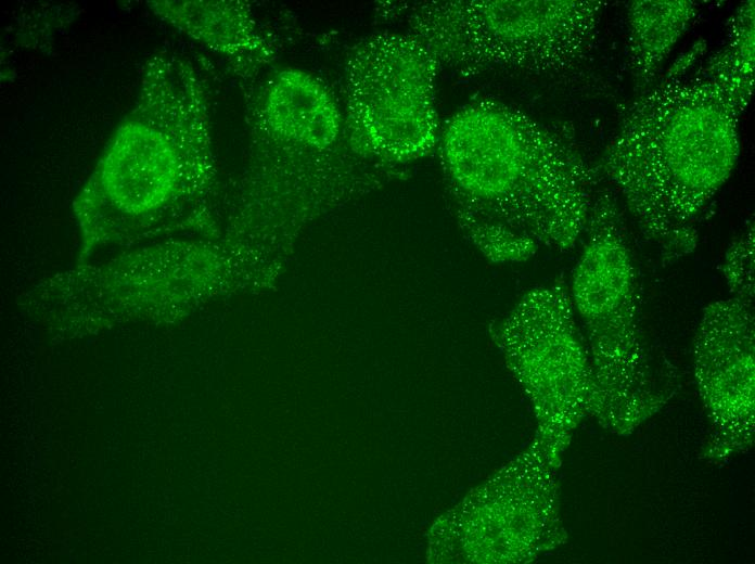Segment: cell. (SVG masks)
<instances>
[{"label":"cell","mask_w":755,"mask_h":564,"mask_svg":"<svg viewBox=\"0 0 755 564\" xmlns=\"http://www.w3.org/2000/svg\"><path fill=\"white\" fill-rule=\"evenodd\" d=\"M754 0L742 3L729 22L727 42L711 56L704 75L717 84L743 113L754 88Z\"/></svg>","instance_id":"12"},{"label":"cell","mask_w":755,"mask_h":564,"mask_svg":"<svg viewBox=\"0 0 755 564\" xmlns=\"http://www.w3.org/2000/svg\"><path fill=\"white\" fill-rule=\"evenodd\" d=\"M583 251L568 292L586 344L598 392L599 423L628 435L673 396L655 377L640 313L636 264L617 200L597 191L584 230Z\"/></svg>","instance_id":"4"},{"label":"cell","mask_w":755,"mask_h":564,"mask_svg":"<svg viewBox=\"0 0 755 564\" xmlns=\"http://www.w3.org/2000/svg\"><path fill=\"white\" fill-rule=\"evenodd\" d=\"M698 13L689 0H635L627 4L628 67L636 95L657 80L662 65Z\"/></svg>","instance_id":"11"},{"label":"cell","mask_w":755,"mask_h":564,"mask_svg":"<svg viewBox=\"0 0 755 564\" xmlns=\"http://www.w3.org/2000/svg\"><path fill=\"white\" fill-rule=\"evenodd\" d=\"M556 466L537 437L443 513L427 533L432 563H529L563 544Z\"/></svg>","instance_id":"8"},{"label":"cell","mask_w":755,"mask_h":564,"mask_svg":"<svg viewBox=\"0 0 755 564\" xmlns=\"http://www.w3.org/2000/svg\"><path fill=\"white\" fill-rule=\"evenodd\" d=\"M492 339L529 399L537 434L559 467L572 434L594 416L598 392L589 350L563 279L527 291L491 325Z\"/></svg>","instance_id":"6"},{"label":"cell","mask_w":755,"mask_h":564,"mask_svg":"<svg viewBox=\"0 0 755 564\" xmlns=\"http://www.w3.org/2000/svg\"><path fill=\"white\" fill-rule=\"evenodd\" d=\"M449 205L463 235L489 261L521 262L537 253L539 245L532 239L474 209Z\"/></svg>","instance_id":"13"},{"label":"cell","mask_w":755,"mask_h":564,"mask_svg":"<svg viewBox=\"0 0 755 564\" xmlns=\"http://www.w3.org/2000/svg\"><path fill=\"white\" fill-rule=\"evenodd\" d=\"M440 66L411 34L368 36L348 52L343 111L349 145L383 167L421 159L437 145Z\"/></svg>","instance_id":"7"},{"label":"cell","mask_w":755,"mask_h":564,"mask_svg":"<svg viewBox=\"0 0 755 564\" xmlns=\"http://www.w3.org/2000/svg\"><path fill=\"white\" fill-rule=\"evenodd\" d=\"M214 180L205 86L188 61L155 54L135 105L73 202L76 266L105 246L207 226Z\"/></svg>","instance_id":"1"},{"label":"cell","mask_w":755,"mask_h":564,"mask_svg":"<svg viewBox=\"0 0 755 564\" xmlns=\"http://www.w3.org/2000/svg\"><path fill=\"white\" fill-rule=\"evenodd\" d=\"M438 143L448 204L539 246H575L601 178L562 138L516 107L481 100L450 117Z\"/></svg>","instance_id":"3"},{"label":"cell","mask_w":755,"mask_h":564,"mask_svg":"<svg viewBox=\"0 0 755 564\" xmlns=\"http://www.w3.org/2000/svg\"><path fill=\"white\" fill-rule=\"evenodd\" d=\"M148 5L163 21L228 59L244 79H252L273 59L248 2L153 0Z\"/></svg>","instance_id":"10"},{"label":"cell","mask_w":755,"mask_h":564,"mask_svg":"<svg viewBox=\"0 0 755 564\" xmlns=\"http://www.w3.org/2000/svg\"><path fill=\"white\" fill-rule=\"evenodd\" d=\"M754 343V306L731 297L704 308L693 343V368L712 423L703 452L708 460L722 461L753 446Z\"/></svg>","instance_id":"9"},{"label":"cell","mask_w":755,"mask_h":564,"mask_svg":"<svg viewBox=\"0 0 755 564\" xmlns=\"http://www.w3.org/2000/svg\"><path fill=\"white\" fill-rule=\"evenodd\" d=\"M604 5L598 0H433L413 5L407 25L440 67L462 75H555L588 63Z\"/></svg>","instance_id":"5"},{"label":"cell","mask_w":755,"mask_h":564,"mask_svg":"<svg viewBox=\"0 0 755 564\" xmlns=\"http://www.w3.org/2000/svg\"><path fill=\"white\" fill-rule=\"evenodd\" d=\"M754 249L755 228L753 219L729 244L722 262V273L734 298L754 306Z\"/></svg>","instance_id":"14"},{"label":"cell","mask_w":755,"mask_h":564,"mask_svg":"<svg viewBox=\"0 0 755 564\" xmlns=\"http://www.w3.org/2000/svg\"><path fill=\"white\" fill-rule=\"evenodd\" d=\"M698 43L636 97L594 168L665 257L691 253L696 220L732 174L742 112L702 68Z\"/></svg>","instance_id":"2"}]
</instances>
